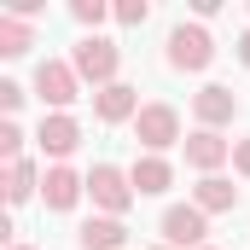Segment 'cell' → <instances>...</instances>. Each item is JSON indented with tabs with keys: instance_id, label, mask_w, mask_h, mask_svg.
<instances>
[{
	"instance_id": "obj_22",
	"label": "cell",
	"mask_w": 250,
	"mask_h": 250,
	"mask_svg": "<svg viewBox=\"0 0 250 250\" xmlns=\"http://www.w3.org/2000/svg\"><path fill=\"white\" fill-rule=\"evenodd\" d=\"M6 18H23V23H29V18H41V0H12V6H6Z\"/></svg>"
},
{
	"instance_id": "obj_7",
	"label": "cell",
	"mask_w": 250,
	"mask_h": 250,
	"mask_svg": "<svg viewBox=\"0 0 250 250\" xmlns=\"http://www.w3.org/2000/svg\"><path fill=\"white\" fill-rule=\"evenodd\" d=\"M35 146H41V157L64 163V157L82 146V123H76L70 111H47V117H41V128H35Z\"/></svg>"
},
{
	"instance_id": "obj_9",
	"label": "cell",
	"mask_w": 250,
	"mask_h": 250,
	"mask_svg": "<svg viewBox=\"0 0 250 250\" xmlns=\"http://www.w3.org/2000/svg\"><path fill=\"white\" fill-rule=\"evenodd\" d=\"M192 117H198V128H215V134H221V128L239 117V93L221 87V82H209V87L192 93Z\"/></svg>"
},
{
	"instance_id": "obj_2",
	"label": "cell",
	"mask_w": 250,
	"mask_h": 250,
	"mask_svg": "<svg viewBox=\"0 0 250 250\" xmlns=\"http://www.w3.org/2000/svg\"><path fill=\"white\" fill-rule=\"evenodd\" d=\"M134 140L146 146V157H163L169 146H187V140H181V111L163 105V99L140 105V117H134Z\"/></svg>"
},
{
	"instance_id": "obj_15",
	"label": "cell",
	"mask_w": 250,
	"mask_h": 250,
	"mask_svg": "<svg viewBox=\"0 0 250 250\" xmlns=\"http://www.w3.org/2000/svg\"><path fill=\"white\" fill-rule=\"evenodd\" d=\"M35 192H41V169H35L29 157H23V163H6V204H12V209L29 204Z\"/></svg>"
},
{
	"instance_id": "obj_21",
	"label": "cell",
	"mask_w": 250,
	"mask_h": 250,
	"mask_svg": "<svg viewBox=\"0 0 250 250\" xmlns=\"http://www.w3.org/2000/svg\"><path fill=\"white\" fill-rule=\"evenodd\" d=\"M233 169L250 181V134H245V140H233Z\"/></svg>"
},
{
	"instance_id": "obj_12",
	"label": "cell",
	"mask_w": 250,
	"mask_h": 250,
	"mask_svg": "<svg viewBox=\"0 0 250 250\" xmlns=\"http://www.w3.org/2000/svg\"><path fill=\"white\" fill-rule=\"evenodd\" d=\"M128 245V227L117 215H87L76 227V250H123Z\"/></svg>"
},
{
	"instance_id": "obj_5",
	"label": "cell",
	"mask_w": 250,
	"mask_h": 250,
	"mask_svg": "<svg viewBox=\"0 0 250 250\" xmlns=\"http://www.w3.org/2000/svg\"><path fill=\"white\" fill-rule=\"evenodd\" d=\"M35 93H41L47 111H70V105L82 99V76H76V64L41 59V64H35Z\"/></svg>"
},
{
	"instance_id": "obj_18",
	"label": "cell",
	"mask_w": 250,
	"mask_h": 250,
	"mask_svg": "<svg viewBox=\"0 0 250 250\" xmlns=\"http://www.w3.org/2000/svg\"><path fill=\"white\" fill-rule=\"evenodd\" d=\"M23 140H29V134L6 117V123H0V157H6V163H23Z\"/></svg>"
},
{
	"instance_id": "obj_19",
	"label": "cell",
	"mask_w": 250,
	"mask_h": 250,
	"mask_svg": "<svg viewBox=\"0 0 250 250\" xmlns=\"http://www.w3.org/2000/svg\"><path fill=\"white\" fill-rule=\"evenodd\" d=\"M111 18H117L123 29H140V23L151 18V0H117V6H111Z\"/></svg>"
},
{
	"instance_id": "obj_1",
	"label": "cell",
	"mask_w": 250,
	"mask_h": 250,
	"mask_svg": "<svg viewBox=\"0 0 250 250\" xmlns=\"http://www.w3.org/2000/svg\"><path fill=\"white\" fill-rule=\"evenodd\" d=\"M70 64H76V76L93 82V93H99V87L117 82V70H123V47H117L111 35H82L76 53H70Z\"/></svg>"
},
{
	"instance_id": "obj_6",
	"label": "cell",
	"mask_w": 250,
	"mask_h": 250,
	"mask_svg": "<svg viewBox=\"0 0 250 250\" xmlns=\"http://www.w3.org/2000/svg\"><path fill=\"white\" fill-rule=\"evenodd\" d=\"M157 233H163L169 250H204V239H209V215H204L198 204H169L163 221H157Z\"/></svg>"
},
{
	"instance_id": "obj_10",
	"label": "cell",
	"mask_w": 250,
	"mask_h": 250,
	"mask_svg": "<svg viewBox=\"0 0 250 250\" xmlns=\"http://www.w3.org/2000/svg\"><path fill=\"white\" fill-rule=\"evenodd\" d=\"M187 163L198 175H221V163H233V140H221L215 128H192L187 134Z\"/></svg>"
},
{
	"instance_id": "obj_20",
	"label": "cell",
	"mask_w": 250,
	"mask_h": 250,
	"mask_svg": "<svg viewBox=\"0 0 250 250\" xmlns=\"http://www.w3.org/2000/svg\"><path fill=\"white\" fill-rule=\"evenodd\" d=\"M23 99H29V93H23L18 82H0V111H6V117H18V111H23Z\"/></svg>"
},
{
	"instance_id": "obj_25",
	"label": "cell",
	"mask_w": 250,
	"mask_h": 250,
	"mask_svg": "<svg viewBox=\"0 0 250 250\" xmlns=\"http://www.w3.org/2000/svg\"><path fill=\"white\" fill-rule=\"evenodd\" d=\"M6 250H35V245H6Z\"/></svg>"
},
{
	"instance_id": "obj_3",
	"label": "cell",
	"mask_w": 250,
	"mask_h": 250,
	"mask_svg": "<svg viewBox=\"0 0 250 250\" xmlns=\"http://www.w3.org/2000/svg\"><path fill=\"white\" fill-rule=\"evenodd\" d=\"M87 198H93L99 215H117V221H123L128 204H134L140 192H134V181H128V169H117V163H93V169H87Z\"/></svg>"
},
{
	"instance_id": "obj_14",
	"label": "cell",
	"mask_w": 250,
	"mask_h": 250,
	"mask_svg": "<svg viewBox=\"0 0 250 250\" xmlns=\"http://www.w3.org/2000/svg\"><path fill=\"white\" fill-rule=\"evenodd\" d=\"M192 204H198L204 215H227V209H239V187H233L227 175H204V181L192 187Z\"/></svg>"
},
{
	"instance_id": "obj_4",
	"label": "cell",
	"mask_w": 250,
	"mask_h": 250,
	"mask_svg": "<svg viewBox=\"0 0 250 250\" xmlns=\"http://www.w3.org/2000/svg\"><path fill=\"white\" fill-rule=\"evenodd\" d=\"M169 70H181V76H198V70H209L215 64V41H209V29L204 23H175L169 29Z\"/></svg>"
},
{
	"instance_id": "obj_27",
	"label": "cell",
	"mask_w": 250,
	"mask_h": 250,
	"mask_svg": "<svg viewBox=\"0 0 250 250\" xmlns=\"http://www.w3.org/2000/svg\"><path fill=\"white\" fill-rule=\"evenodd\" d=\"M204 250H215V245H204Z\"/></svg>"
},
{
	"instance_id": "obj_17",
	"label": "cell",
	"mask_w": 250,
	"mask_h": 250,
	"mask_svg": "<svg viewBox=\"0 0 250 250\" xmlns=\"http://www.w3.org/2000/svg\"><path fill=\"white\" fill-rule=\"evenodd\" d=\"M70 18H76L82 29H93V35H99V23L111 18V6H105V0H70Z\"/></svg>"
},
{
	"instance_id": "obj_24",
	"label": "cell",
	"mask_w": 250,
	"mask_h": 250,
	"mask_svg": "<svg viewBox=\"0 0 250 250\" xmlns=\"http://www.w3.org/2000/svg\"><path fill=\"white\" fill-rule=\"evenodd\" d=\"M233 53H239V64H245V70H250V29H245V35H239V41H233Z\"/></svg>"
},
{
	"instance_id": "obj_26",
	"label": "cell",
	"mask_w": 250,
	"mask_h": 250,
	"mask_svg": "<svg viewBox=\"0 0 250 250\" xmlns=\"http://www.w3.org/2000/svg\"><path fill=\"white\" fill-rule=\"evenodd\" d=\"M151 250H169V245H151Z\"/></svg>"
},
{
	"instance_id": "obj_13",
	"label": "cell",
	"mask_w": 250,
	"mask_h": 250,
	"mask_svg": "<svg viewBox=\"0 0 250 250\" xmlns=\"http://www.w3.org/2000/svg\"><path fill=\"white\" fill-rule=\"evenodd\" d=\"M128 181H134V192H140V198H157V192L175 187V163H169V157H134Z\"/></svg>"
},
{
	"instance_id": "obj_8",
	"label": "cell",
	"mask_w": 250,
	"mask_h": 250,
	"mask_svg": "<svg viewBox=\"0 0 250 250\" xmlns=\"http://www.w3.org/2000/svg\"><path fill=\"white\" fill-rule=\"evenodd\" d=\"M82 192H87V175H76L70 163H53V169L41 175V204H47L53 215L76 209V204H82Z\"/></svg>"
},
{
	"instance_id": "obj_23",
	"label": "cell",
	"mask_w": 250,
	"mask_h": 250,
	"mask_svg": "<svg viewBox=\"0 0 250 250\" xmlns=\"http://www.w3.org/2000/svg\"><path fill=\"white\" fill-rule=\"evenodd\" d=\"M215 12H221V0H192V18H198V23H209Z\"/></svg>"
},
{
	"instance_id": "obj_16",
	"label": "cell",
	"mask_w": 250,
	"mask_h": 250,
	"mask_svg": "<svg viewBox=\"0 0 250 250\" xmlns=\"http://www.w3.org/2000/svg\"><path fill=\"white\" fill-rule=\"evenodd\" d=\"M29 47H35L29 23H23V18H6V12H0V59H23Z\"/></svg>"
},
{
	"instance_id": "obj_11",
	"label": "cell",
	"mask_w": 250,
	"mask_h": 250,
	"mask_svg": "<svg viewBox=\"0 0 250 250\" xmlns=\"http://www.w3.org/2000/svg\"><path fill=\"white\" fill-rule=\"evenodd\" d=\"M93 117H99V123H134V117H140V87H128V82L99 87V93H93Z\"/></svg>"
}]
</instances>
